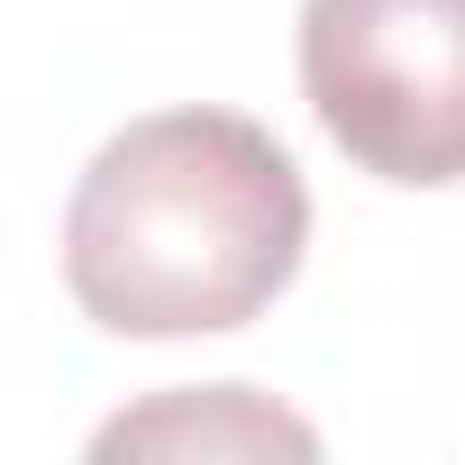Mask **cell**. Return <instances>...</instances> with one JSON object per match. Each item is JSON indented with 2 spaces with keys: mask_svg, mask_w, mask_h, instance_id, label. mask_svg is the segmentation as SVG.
I'll use <instances>...</instances> for the list:
<instances>
[{
  "mask_svg": "<svg viewBox=\"0 0 465 465\" xmlns=\"http://www.w3.org/2000/svg\"><path fill=\"white\" fill-rule=\"evenodd\" d=\"M302 247V164L238 110L128 119L64 201V283L110 338L247 329L283 302Z\"/></svg>",
  "mask_w": 465,
  "mask_h": 465,
  "instance_id": "cell-1",
  "label": "cell"
},
{
  "mask_svg": "<svg viewBox=\"0 0 465 465\" xmlns=\"http://www.w3.org/2000/svg\"><path fill=\"white\" fill-rule=\"evenodd\" d=\"M302 101L356 173L465 183V0H302Z\"/></svg>",
  "mask_w": 465,
  "mask_h": 465,
  "instance_id": "cell-2",
  "label": "cell"
},
{
  "mask_svg": "<svg viewBox=\"0 0 465 465\" xmlns=\"http://www.w3.org/2000/svg\"><path fill=\"white\" fill-rule=\"evenodd\" d=\"M92 456H320V429L247 383H210V392H164L146 411H119L92 438Z\"/></svg>",
  "mask_w": 465,
  "mask_h": 465,
  "instance_id": "cell-3",
  "label": "cell"
}]
</instances>
